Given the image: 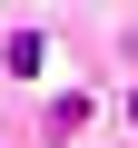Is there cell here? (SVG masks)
I'll use <instances>...</instances> for the list:
<instances>
[]
</instances>
